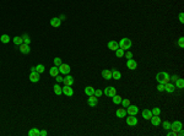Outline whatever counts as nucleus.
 Masks as SVG:
<instances>
[{
	"label": "nucleus",
	"instance_id": "obj_1",
	"mask_svg": "<svg viewBox=\"0 0 184 136\" xmlns=\"http://www.w3.org/2000/svg\"><path fill=\"white\" fill-rule=\"evenodd\" d=\"M156 80L158 84H167V82H170L171 81V75L168 72H166V71H161L158 72L157 75H156Z\"/></svg>",
	"mask_w": 184,
	"mask_h": 136
},
{
	"label": "nucleus",
	"instance_id": "obj_2",
	"mask_svg": "<svg viewBox=\"0 0 184 136\" xmlns=\"http://www.w3.org/2000/svg\"><path fill=\"white\" fill-rule=\"evenodd\" d=\"M119 48L123 49V50H128V49H130V47L133 46L131 43V39H129V38H122L120 41H119Z\"/></svg>",
	"mask_w": 184,
	"mask_h": 136
},
{
	"label": "nucleus",
	"instance_id": "obj_3",
	"mask_svg": "<svg viewBox=\"0 0 184 136\" xmlns=\"http://www.w3.org/2000/svg\"><path fill=\"white\" fill-rule=\"evenodd\" d=\"M103 94H106L107 97H113L114 94H117V88L113 87V86H109V87H106L103 91Z\"/></svg>",
	"mask_w": 184,
	"mask_h": 136
},
{
	"label": "nucleus",
	"instance_id": "obj_4",
	"mask_svg": "<svg viewBox=\"0 0 184 136\" xmlns=\"http://www.w3.org/2000/svg\"><path fill=\"white\" fill-rule=\"evenodd\" d=\"M128 110H127V114L129 115H136L137 113H139V108H137V105H134V104H130L129 107H127Z\"/></svg>",
	"mask_w": 184,
	"mask_h": 136
},
{
	"label": "nucleus",
	"instance_id": "obj_5",
	"mask_svg": "<svg viewBox=\"0 0 184 136\" xmlns=\"http://www.w3.org/2000/svg\"><path fill=\"white\" fill-rule=\"evenodd\" d=\"M70 66L68 65V64H61L59 66V72L63 74V75H68V74H70Z\"/></svg>",
	"mask_w": 184,
	"mask_h": 136
},
{
	"label": "nucleus",
	"instance_id": "obj_6",
	"mask_svg": "<svg viewBox=\"0 0 184 136\" xmlns=\"http://www.w3.org/2000/svg\"><path fill=\"white\" fill-rule=\"evenodd\" d=\"M87 103H89V105H90V107H96V105L98 104V98H97L94 94H92V96H89Z\"/></svg>",
	"mask_w": 184,
	"mask_h": 136
},
{
	"label": "nucleus",
	"instance_id": "obj_7",
	"mask_svg": "<svg viewBox=\"0 0 184 136\" xmlns=\"http://www.w3.org/2000/svg\"><path fill=\"white\" fill-rule=\"evenodd\" d=\"M127 124L129 126H136L137 118L135 117V115H129V118H127Z\"/></svg>",
	"mask_w": 184,
	"mask_h": 136
},
{
	"label": "nucleus",
	"instance_id": "obj_8",
	"mask_svg": "<svg viewBox=\"0 0 184 136\" xmlns=\"http://www.w3.org/2000/svg\"><path fill=\"white\" fill-rule=\"evenodd\" d=\"M30 81L33 82V84H36L39 81V74H38L37 71H31V74H30Z\"/></svg>",
	"mask_w": 184,
	"mask_h": 136
},
{
	"label": "nucleus",
	"instance_id": "obj_9",
	"mask_svg": "<svg viewBox=\"0 0 184 136\" xmlns=\"http://www.w3.org/2000/svg\"><path fill=\"white\" fill-rule=\"evenodd\" d=\"M63 93L65 94V96H68V97H71V96L74 94V89L71 88V86L65 85V86L63 87Z\"/></svg>",
	"mask_w": 184,
	"mask_h": 136
},
{
	"label": "nucleus",
	"instance_id": "obj_10",
	"mask_svg": "<svg viewBox=\"0 0 184 136\" xmlns=\"http://www.w3.org/2000/svg\"><path fill=\"white\" fill-rule=\"evenodd\" d=\"M127 67L130 69V70H135L137 67V63L134 59H128L127 60Z\"/></svg>",
	"mask_w": 184,
	"mask_h": 136
},
{
	"label": "nucleus",
	"instance_id": "obj_11",
	"mask_svg": "<svg viewBox=\"0 0 184 136\" xmlns=\"http://www.w3.org/2000/svg\"><path fill=\"white\" fill-rule=\"evenodd\" d=\"M165 91L167 92V93H173V92L175 91L174 84H171V82H167V84H165Z\"/></svg>",
	"mask_w": 184,
	"mask_h": 136
},
{
	"label": "nucleus",
	"instance_id": "obj_12",
	"mask_svg": "<svg viewBox=\"0 0 184 136\" xmlns=\"http://www.w3.org/2000/svg\"><path fill=\"white\" fill-rule=\"evenodd\" d=\"M171 129H173V130H180V129H183V123L179 122V120H175V122L171 123Z\"/></svg>",
	"mask_w": 184,
	"mask_h": 136
},
{
	"label": "nucleus",
	"instance_id": "obj_13",
	"mask_svg": "<svg viewBox=\"0 0 184 136\" xmlns=\"http://www.w3.org/2000/svg\"><path fill=\"white\" fill-rule=\"evenodd\" d=\"M150 120H151V124L153 126H158V125H161V123H162L160 115H152V118Z\"/></svg>",
	"mask_w": 184,
	"mask_h": 136
},
{
	"label": "nucleus",
	"instance_id": "obj_14",
	"mask_svg": "<svg viewBox=\"0 0 184 136\" xmlns=\"http://www.w3.org/2000/svg\"><path fill=\"white\" fill-rule=\"evenodd\" d=\"M20 52L22 53V54H30V52H31L30 44H25V43H22V44L20 46Z\"/></svg>",
	"mask_w": 184,
	"mask_h": 136
},
{
	"label": "nucleus",
	"instance_id": "obj_15",
	"mask_svg": "<svg viewBox=\"0 0 184 136\" xmlns=\"http://www.w3.org/2000/svg\"><path fill=\"white\" fill-rule=\"evenodd\" d=\"M141 115H142V118H144V119H146V120H150L153 114H152V112L150 110V109H144V110L141 112Z\"/></svg>",
	"mask_w": 184,
	"mask_h": 136
},
{
	"label": "nucleus",
	"instance_id": "obj_16",
	"mask_svg": "<svg viewBox=\"0 0 184 136\" xmlns=\"http://www.w3.org/2000/svg\"><path fill=\"white\" fill-rule=\"evenodd\" d=\"M115 115L118 118H125L127 117V109L124 108V107L123 108H118L117 112H115Z\"/></svg>",
	"mask_w": 184,
	"mask_h": 136
},
{
	"label": "nucleus",
	"instance_id": "obj_17",
	"mask_svg": "<svg viewBox=\"0 0 184 136\" xmlns=\"http://www.w3.org/2000/svg\"><path fill=\"white\" fill-rule=\"evenodd\" d=\"M50 25H52V27H59L61 25V20L59 17H53V19H50Z\"/></svg>",
	"mask_w": 184,
	"mask_h": 136
},
{
	"label": "nucleus",
	"instance_id": "obj_18",
	"mask_svg": "<svg viewBox=\"0 0 184 136\" xmlns=\"http://www.w3.org/2000/svg\"><path fill=\"white\" fill-rule=\"evenodd\" d=\"M108 48L111 49V50L115 52V50H117V49L119 48L118 42H115V41H109V42H108Z\"/></svg>",
	"mask_w": 184,
	"mask_h": 136
},
{
	"label": "nucleus",
	"instance_id": "obj_19",
	"mask_svg": "<svg viewBox=\"0 0 184 136\" xmlns=\"http://www.w3.org/2000/svg\"><path fill=\"white\" fill-rule=\"evenodd\" d=\"M102 77L104 80H111L112 79V70H108V69L103 70L102 71Z\"/></svg>",
	"mask_w": 184,
	"mask_h": 136
},
{
	"label": "nucleus",
	"instance_id": "obj_20",
	"mask_svg": "<svg viewBox=\"0 0 184 136\" xmlns=\"http://www.w3.org/2000/svg\"><path fill=\"white\" fill-rule=\"evenodd\" d=\"M64 84L68 85V86H72V85H74V77L68 74V75L64 77Z\"/></svg>",
	"mask_w": 184,
	"mask_h": 136
},
{
	"label": "nucleus",
	"instance_id": "obj_21",
	"mask_svg": "<svg viewBox=\"0 0 184 136\" xmlns=\"http://www.w3.org/2000/svg\"><path fill=\"white\" fill-rule=\"evenodd\" d=\"M53 89H54V93L57 94V96H60V94L63 93V87H60L59 84L54 85V86H53Z\"/></svg>",
	"mask_w": 184,
	"mask_h": 136
},
{
	"label": "nucleus",
	"instance_id": "obj_22",
	"mask_svg": "<svg viewBox=\"0 0 184 136\" xmlns=\"http://www.w3.org/2000/svg\"><path fill=\"white\" fill-rule=\"evenodd\" d=\"M49 74H50V76L55 77L57 75H59V67H58V66H53V67H50V69H49Z\"/></svg>",
	"mask_w": 184,
	"mask_h": 136
},
{
	"label": "nucleus",
	"instance_id": "obj_23",
	"mask_svg": "<svg viewBox=\"0 0 184 136\" xmlns=\"http://www.w3.org/2000/svg\"><path fill=\"white\" fill-rule=\"evenodd\" d=\"M112 79H114V80H120L122 79V74L119 72L118 70H112Z\"/></svg>",
	"mask_w": 184,
	"mask_h": 136
},
{
	"label": "nucleus",
	"instance_id": "obj_24",
	"mask_svg": "<svg viewBox=\"0 0 184 136\" xmlns=\"http://www.w3.org/2000/svg\"><path fill=\"white\" fill-rule=\"evenodd\" d=\"M39 131L41 130H38L37 127H32V129H30L28 136H39Z\"/></svg>",
	"mask_w": 184,
	"mask_h": 136
},
{
	"label": "nucleus",
	"instance_id": "obj_25",
	"mask_svg": "<svg viewBox=\"0 0 184 136\" xmlns=\"http://www.w3.org/2000/svg\"><path fill=\"white\" fill-rule=\"evenodd\" d=\"M12 41H14V44L15 46H21L22 43H24V41H22V37H19V36H16V37L12 38Z\"/></svg>",
	"mask_w": 184,
	"mask_h": 136
},
{
	"label": "nucleus",
	"instance_id": "obj_26",
	"mask_svg": "<svg viewBox=\"0 0 184 136\" xmlns=\"http://www.w3.org/2000/svg\"><path fill=\"white\" fill-rule=\"evenodd\" d=\"M122 97L119 96V94H114L113 97H112V101H113V103L114 104H120L122 103Z\"/></svg>",
	"mask_w": 184,
	"mask_h": 136
},
{
	"label": "nucleus",
	"instance_id": "obj_27",
	"mask_svg": "<svg viewBox=\"0 0 184 136\" xmlns=\"http://www.w3.org/2000/svg\"><path fill=\"white\" fill-rule=\"evenodd\" d=\"M85 93L87 96H92V94H94V88L92 86H87V87H85Z\"/></svg>",
	"mask_w": 184,
	"mask_h": 136
},
{
	"label": "nucleus",
	"instance_id": "obj_28",
	"mask_svg": "<svg viewBox=\"0 0 184 136\" xmlns=\"http://www.w3.org/2000/svg\"><path fill=\"white\" fill-rule=\"evenodd\" d=\"M174 86H175V88H184V81H183V79H178V80L175 81Z\"/></svg>",
	"mask_w": 184,
	"mask_h": 136
},
{
	"label": "nucleus",
	"instance_id": "obj_29",
	"mask_svg": "<svg viewBox=\"0 0 184 136\" xmlns=\"http://www.w3.org/2000/svg\"><path fill=\"white\" fill-rule=\"evenodd\" d=\"M0 41H1V43H4V44H8V43L10 42V37L8 34H3V36L0 37Z\"/></svg>",
	"mask_w": 184,
	"mask_h": 136
},
{
	"label": "nucleus",
	"instance_id": "obj_30",
	"mask_svg": "<svg viewBox=\"0 0 184 136\" xmlns=\"http://www.w3.org/2000/svg\"><path fill=\"white\" fill-rule=\"evenodd\" d=\"M124 107V108H127V107H129L130 104H131V102H130V99L129 98H124V99H122V103H120Z\"/></svg>",
	"mask_w": 184,
	"mask_h": 136
},
{
	"label": "nucleus",
	"instance_id": "obj_31",
	"mask_svg": "<svg viewBox=\"0 0 184 136\" xmlns=\"http://www.w3.org/2000/svg\"><path fill=\"white\" fill-rule=\"evenodd\" d=\"M44 70H46V69H44V65H43V64H38V65L36 66V71H37L38 74L44 72Z\"/></svg>",
	"mask_w": 184,
	"mask_h": 136
},
{
	"label": "nucleus",
	"instance_id": "obj_32",
	"mask_svg": "<svg viewBox=\"0 0 184 136\" xmlns=\"http://www.w3.org/2000/svg\"><path fill=\"white\" fill-rule=\"evenodd\" d=\"M53 63H54V66H58V67H59V66H60L61 64H63V61H61V59L59 58V56H57V58H54V60H53Z\"/></svg>",
	"mask_w": 184,
	"mask_h": 136
},
{
	"label": "nucleus",
	"instance_id": "obj_33",
	"mask_svg": "<svg viewBox=\"0 0 184 136\" xmlns=\"http://www.w3.org/2000/svg\"><path fill=\"white\" fill-rule=\"evenodd\" d=\"M161 125H162V127H163L165 130H170L171 129V123L167 122V120H166V122H162L161 123Z\"/></svg>",
	"mask_w": 184,
	"mask_h": 136
},
{
	"label": "nucleus",
	"instance_id": "obj_34",
	"mask_svg": "<svg viewBox=\"0 0 184 136\" xmlns=\"http://www.w3.org/2000/svg\"><path fill=\"white\" fill-rule=\"evenodd\" d=\"M22 41H24L25 44H30V43H31V38H30L28 34H26V33H25L24 36H22Z\"/></svg>",
	"mask_w": 184,
	"mask_h": 136
},
{
	"label": "nucleus",
	"instance_id": "obj_35",
	"mask_svg": "<svg viewBox=\"0 0 184 136\" xmlns=\"http://www.w3.org/2000/svg\"><path fill=\"white\" fill-rule=\"evenodd\" d=\"M124 52H125V50H123V49L118 48V49L115 50V55H117V58H123V56H124Z\"/></svg>",
	"mask_w": 184,
	"mask_h": 136
},
{
	"label": "nucleus",
	"instance_id": "obj_36",
	"mask_svg": "<svg viewBox=\"0 0 184 136\" xmlns=\"http://www.w3.org/2000/svg\"><path fill=\"white\" fill-rule=\"evenodd\" d=\"M151 112H152V114H153V115H160V114H161V109L158 108V107H155V108L152 109Z\"/></svg>",
	"mask_w": 184,
	"mask_h": 136
},
{
	"label": "nucleus",
	"instance_id": "obj_37",
	"mask_svg": "<svg viewBox=\"0 0 184 136\" xmlns=\"http://www.w3.org/2000/svg\"><path fill=\"white\" fill-rule=\"evenodd\" d=\"M55 80H57V84H63L64 82V77L60 75H57L55 76Z\"/></svg>",
	"mask_w": 184,
	"mask_h": 136
},
{
	"label": "nucleus",
	"instance_id": "obj_38",
	"mask_svg": "<svg viewBox=\"0 0 184 136\" xmlns=\"http://www.w3.org/2000/svg\"><path fill=\"white\" fill-rule=\"evenodd\" d=\"M102 94H103V91H101V89H94V96H96L97 98H99Z\"/></svg>",
	"mask_w": 184,
	"mask_h": 136
},
{
	"label": "nucleus",
	"instance_id": "obj_39",
	"mask_svg": "<svg viewBox=\"0 0 184 136\" xmlns=\"http://www.w3.org/2000/svg\"><path fill=\"white\" fill-rule=\"evenodd\" d=\"M157 91H158V92H163V91H165V85L158 84V86H157Z\"/></svg>",
	"mask_w": 184,
	"mask_h": 136
},
{
	"label": "nucleus",
	"instance_id": "obj_40",
	"mask_svg": "<svg viewBox=\"0 0 184 136\" xmlns=\"http://www.w3.org/2000/svg\"><path fill=\"white\" fill-rule=\"evenodd\" d=\"M178 46H179L180 48H183V47H184V38H183V37H180V38H179V41H178Z\"/></svg>",
	"mask_w": 184,
	"mask_h": 136
},
{
	"label": "nucleus",
	"instance_id": "obj_41",
	"mask_svg": "<svg viewBox=\"0 0 184 136\" xmlns=\"http://www.w3.org/2000/svg\"><path fill=\"white\" fill-rule=\"evenodd\" d=\"M124 55H125V58H127V59H133V53L131 52L124 53Z\"/></svg>",
	"mask_w": 184,
	"mask_h": 136
},
{
	"label": "nucleus",
	"instance_id": "obj_42",
	"mask_svg": "<svg viewBox=\"0 0 184 136\" xmlns=\"http://www.w3.org/2000/svg\"><path fill=\"white\" fill-rule=\"evenodd\" d=\"M179 21H180V24H184V14L183 12L179 14Z\"/></svg>",
	"mask_w": 184,
	"mask_h": 136
},
{
	"label": "nucleus",
	"instance_id": "obj_43",
	"mask_svg": "<svg viewBox=\"0 0 184 136\" xmlns=\"http://www.w3.org/2000/svg\"><path fill=\"white\" fill-rule=\"evenodd\" d=\"M47 135H48V132L46 130H41L39 131V136H47Z\"/></svg>",
	"mask_w": 184,
	"mask_h": 136
},
{
	"label": "nucleus",
	"instance_id": "obj_44",
	"mask_svg": "<svg viewBox=\"0 0 184 136\" xmlns=\"http://www.w3.org/2000/svg\"><path fill=\"white\" fill-rule=\"evenodd\" d=\"M178 79H179V77H178V76H177V75H173V76H171V80L173 81V82H175V81L178 80Z\"/></svg>",
	"mask_w": 184,
	"mask_h": 136
},
{
	"label": "nucleus",
	"instance_id": "obj_45",
	"mask_svg": "<svg viewBox=\"0 0 184 136\" xmlns=\"http://www.w3.org/2000/svg\"><path fill=\"white\" fill-rule=\"evenodd\" d=\"M167 131H168V132H167V135H168V136H172V130H171V129H170V130H167Z\"/></svg>",
	"mask_w": 184,
	"mask_h": 136
},
{
	"label": "nucleus",
	"instance_id": "obj_46",
	"mask_svg": "<svg viewBox=\"0 0 184 136\" xmlns=\"http://www.w3.org/2000/svg\"><path fill=\"white\" fill-rule=\"evenodd\" d=\"M59 19H60V20H61V21H63V20H65V16H64V15H61L60 17H59Z\"/></svg>",
	"mask_w": 184,
	"mask_h": 136
},
{
	"label": "nucleus",
	"instance_id": "obj_47",
	"mask_svg": "<svg viewBox=\"0 0 184 136\" xmlns=\"http://www.w3.org/2000/svg\"><path fill=\"white\" fill-rule=\"evenodd\" d=\"M31 71H36V66H31Z\"/></svg>",
	"mask_w": 184,
	"mask_h": 136
}]
</instances>
